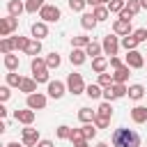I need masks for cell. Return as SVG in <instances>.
Listing matches in <instances>:
<instances>
[{
    "label": "cell",
    "instance_id": "6da1fadb",
    "mask_svg": "<svg viewBox=\"0 0 147 147\" xmlns=\"http://www.w3.org/2000/svg\"><path fill=\"white\" fill-rule=\"evenodd\" d=\"M140 133L133 131V129H126V126H119L113 131L110 136V145L113 147H140Z\"/></svg>",
    "mask_w": 147,
    "mask_h": 147
},
{
    "label": "cell",
    "instance_id": "7a4b0ae2",
    "mask_svg": "<svg viewBox=\"0 0 147 147\" xmlns=\"http://www.w3.org/2000/svg\"><path fill=\"white\" fill-rule=\"evenodd\" d=\"M30 69H32V78L37 80V83H48L51 78H48V67H46V57H32V62H30Z\"/></svg>",
    "mask_w": 147,
    "mask_h": 147
},
{
    "label": "cell",
    "instance_id": "3957f363",
    "mask_svg": "<svg viewBox=\"0 0 147 147\" xmlns=\"http://www.w3.org/2000/svg\"><path fill=\"white\" fill-rule=\"evenodd\" d=\"M85 80H83V74H69L67 76V90L74 94V96H78V94H85Z\"/></svg>",
    "mask_w": 147,
    "mask_h": 147
},
{
    "label": "cell",
    "instance_id": "277c9868",
    "mask_svg": "<svg viewBox=\"0 0 147 147\" xmlns=\"http://www.w3.org/2000/svg\"><path fill=\"white\" fill-rule=\"evenodd\" d=\"M39 18H41V21H46V23H55V21H60V18H62V11H60V7H57V5L46 2V5L39 9Z\"/></svg>",
    "mask_w": 147,
    "mask_h": 147
},
{
    "label": "cell",
    "instance_id": "5b68a950",
    "mask_svg": "<svg viewBox=\"0 0 147 147\" xmlns=\"http://www.w3.org/2000/svg\"><path fill=\"white\" fill-rule=\"evenodd\" d=\"M101 46H103V55H108V57H113V55H117V51H119V46H122V41L117 39V34L113 32V34H106L103 37V41H101Z\"/></svg>",
    "mask_w": 147,
    "mask_h": 147
},
{
    "label": "cell",
    "instance_id": "8992f818",
    "mask_svg": "<svg viewBox=\"0 0 147 147\" xmlns=\"http://www.w3.org/2000/svg\"><path fill=\"white\" fill-rule=\"evenodd\" d=\"M64 92H69L67 90V83H62V80H48L46 83V94L51 99H62Z\"/></svg>",
    "mask_w": 147,
    "mask_h": 147
},
{
    "label": "cell",
    "instance_id": "52a82bcc",
    "mask_svg": "<svg viewBox=\"0 0 147 147\" xmlns=\"http://www.w3.org/2000/svg\"><path fill=\"white\" fill-rule=\"evenodd\" d=\"M46 103H48V96L41 94V92H32V94H28V99H25V106L32 108V110H44Z\"/></svg>",
    "mask_w": 147,
    "mask_h": 147
},
{
    "label": "cell",
    "instance_id": "ba28073f",
    "mask_svg": "<svg viewBox=\"0 0 147 147\" xmlns=\"http://www.w3.org/2000/svg\"><path fill=\"white\" fill-rule=\"evenodd\" d=\"M18 30V18L16 16H5V18H0V37H9L11 32H16Z\"/></svg>",
    "mask_w": 147,
    "mask_h": 147
},
{
    "label": "cell",
    "instance_id": "9c48e42d",
    "mask_svg": "<svg viewBox=\"0 0 147 147\" xmlns=\"http://www.w3.org/2000/svg\"><path fill=\"white\" fill-rule=\"evenodd\" d=\"M41 140V136H39V131L37 129H32V126H25L23 131H21V142L25 145V147H37V142Z\"/></svg>",
    "mask_w": 147,
    "mask_h": 147
},
{
    "label": "cell",
    "instance_id": "30bf717a",
    "mask_svg": "<svg viewBox=\"0 0 147 147\" xmlns=\"http://www.w3.org/2000/svg\"><path fill=\"white\" fill-rule=\"evenodd\" d=\"M124 64H129L131 69H142V67H145V57H142V53H140L138 48H136V51H126Z\"/></svg>",
    "mask_w": 147,
    "mask_h": 147
},
{
    "label": "cell",
    "instance_id": "8fae6325",
    "mask_svg": "<svg viewBox=\"0 0 147 147\" xmlns=\"http://www.w3.org/2000/svg\"><path fill=\"white\" fill-rule=\"evenodd\" d=\"M34 110L32 108H23V110H14V119L18 122V124H23V126H32V122H34Z\"/></svg>",
    "mask_w": 147,
    "mask_h": 147
},
{
    "label": "cell",
    "instance_id": "7c38bea8",
    "mask_svg": "<svg viewBox=\"0 0 147 147\" xmlns=\"http://www.w3.org/2000/svg\"><path fill=\"white\" fill-rule=\"evenodd\" d=\"M113 32H115L117 37H126V34H133L131 21H126V18H117V21L113 23Z\"/></svg>",
    "mask_w": 147,
    "mask_h": 147
},
{
    "label": "cell",
    "instance_id": "4fadbf2b",
    "mask_svg": "<svg viewBox=\"0 0 147 147\" xmlns=\"http://www.w3.org/2000/svg\"><path fill=\"white\" fill-rule=\"evenodd\" d=\"M30 34H32V39H44V37H48V25H46V21L32 23V25H30Z\"/></svg>",
    "mask_w": 147,
    "mask_h": 147
},
{
    "label": "cell",
    "instance_id": "5bb4252c",
    "mask_svg": "<svg viewBox=\"0 0 147 147\" xmlns=\"http://www.w3.org/2000/svg\"><path fill=\"white\" fill-rule=\"evenodd\" d=\"M85 60H87V51H85V48H74V51H71V55H69V62H71L74 67L85 64Z\"/></svg>",
    "mask_w": 147,
    "mask_h": 147
},
{
    "label": "cell",
    "instance_id": "9a60e30c",
    "mask_svg": "<svg viewBox=\"0 0 147 147\" xmlns=\"http://www.w3.org/2000/svg\"><path fill=\"white\" fill-rule=\"evenodd\" d=\"M131 119L136 124H145L147 122V106H133L131 108Z\"/></svg>",
    "mask_w": 147,
    "mask_h": 147
},
{
    "label": "cell",
    "instance_id": "2e32d148",
    "mask_svg": "<svg viewBox=\"0 0 147 147\" xmlns=\"http://www.w3.org/2000/svg\"><path fill=\"white\" fill-rule=\"evenodd\" d=\"M23 11H25V2H21V0H9L7 2V14L9 16H16L18 18Z\"/></svg>",
    "mask_w": 147,
    "mask_h": 147
},
{
    "label": "cell",
    "instance_id": "e0dca14e",
    "mask_svg": "<svg viewBox=\"0 0 147 147\" xmlns=\"http://www.w3.org/2000/svg\"><path fill=\"white\" fill-rule=\"evenodd\" d=\"M129 76H131V67H129V64H122L119 69L113 71V80H115V83H126Z\"/></svg>",
    "mask_w": 147,
    "mask_h": 147
},
{
    "label": "cell",
    "instance_id": "ac0fdd59",
    "mask_svg": "<svg viewBox=\"0 0 147 147\" xmlns=\"http://www.w3.org/2000/svg\"><path fill=\"white\" fill-rule=\"evenodd\" d=\"M96 23H99V21L94 18L92 11H83V14H80V25H83V30H94Z\"/></svg>",
    "mask_w": 147,
    "mask_h": 147
},
{
    "label": "cell",
    "instance_id": "d6986e66",
    "mask_svg": "<svg viewBox=\"0 0 147 147\" xmlns=\"http://www.w3.org/2000/svg\"><path fill=\"white\" fill-rule=\"evenodd\" d=\"M145 92H147V90H145V85L133 83V85H129V94H126V96H129V99H133V101H140V99L145 96Z\"/></svg>",
    "mask_w": 147,
    "mask_h": 147
},
{
    "label": "cell",
    "instance_id": "ffe728a7",
    "mask_svg": "<svg viewBox=\"0 0 147 147\" xmlns=\"http://www.w3.org/2000/svg\"><path fill=\"white\" fill-rule=\"evenodd\" d=\"M94 117H96V110H92V108H87V106L78 108V119H80L83 124H90V122H94Z\"/></svg>",
    "mask_w": 147,
    "mask_h": 147
},
{
    "label": "cell",
    "instance_id": "44dd1931",
    "mask_svg": "<svg viewBox=\"0 0 147 147\" xmlns=\"http://www.w3.org/2000/svg\"><path fill=\"white\" fill-rule=\"evenodd\" d=\"M2 64H5L7 71H16V69H18V55H16V53H7V55L2 57Z\"/></svg>",
    "mask_w": 147,
    "mask_h": 147
},
{
    "label": "cell",
    "instance_id": "7402d4cb",
    "mask_svg": "<svg viewBox=\"0 0 147 147\" xmlns=\"http://www.w3.org/2000/svg\"><path fill=\"white\" fill-rule=\"evenodd\" d=\"M106 69H108V57L106 55H99V57L92 60V71L94 74H103Z\"/></svg>",
    "mask_w": 147,
    "mask_h": 147
},
{
    "label": "cell",
    "instance_id": "603a6c76",
    "mask_svg": "<svg viewBox=\"0 0 147 147\" xmlns=\"http://www.w3.org/2000/svg\"><path fill=\"white\" fill-rule=\"evenodd\" d=\"M85 94H87L90 99H101V96H103V87H101L99 83H90V85L85 87Z\"/></svg>",
    "mask_w": 147,
    "mask_h": 147
},
{
    "label": "cell",
    "instance_id": "cb8c5ba5",
    "mask_svg": "<svg viewBox=\"0 0 147 147\" xmlns=\"http://www.w3.org/2000/svg\"><path fill=\"white\" fill-rule=\"evenodd\" d=\"M92 14H94L96 21H108L110 9H108V5H99V7H92Z\"/></svg>",
    "mask_w": 147,
    "mask_h": 147
},
{
    "label": "cell",
    "instance_id": "d4e9b609",
    "mask_svg": "<svg viewBox=\"0 0 147 147\" xmlns=\"http://www.w3.org/2000/svg\"><path fill=\"white\" fill-rule=\"evenodd\" d=\"M16 48H14V37H2L0 39V53L2 55H7V53H14Z\"/></svg>",
    "mask_w": 147,
    "mask_h": 147
},
{
    "label": "cell",
    "instance_id": "484cf974",
    "mask_svg": "<svg viewBox=\"0 0 147 147\" xmlns=\"http://www.w3.org/2000/svg\"><path fill=\"white\" fill-rule=\"evenodd\" d=\"M39 53H41V39H30V44H28V48H25V55L37 57Z\"/></svg>",
    "mask_w": 147,
    "mask_h": 147
},
{
    "label": "cell",
    "instance_id": "4316f807",
    "mask_svg": "<svg viewBox=\"0 0 147 147\" xmlns=\"http://www.w3.org/2000/svg\"><path fill=\"white\" fill-rule=\"evenodd\" d=\"M21 92H25V96L28 94H32V92H37V80L34 78H23V83H21V87H18Z\"/></svg>",
    "mask_w": 147,
    "mask_h": 147
},
{
    "label": "cell",
    "instance_id": "83f0119b",
    "mask_svg": "<svg viewBox=\"0 0 147 147\" xmlns=\"http://www.w3.org/2000/svg\"><path fill=\"white\" fill-rule=\"evenodd\" d=\"M46 5V0H25V11L28 14H39V9Z\"/></svg>",
    "mask_w": 147,
    "mask_h": 147
},
{
    "label": "cell",
    "instance_id": "f1b7e54d",
    "mask_svg": "<svg viewBox=\"0 0 147 147\" xmlns=\"http://www.w3.org/2000/svg\"><path fill=\"white\" fill-rule=\"evenodd\" d=\"M90 41H92V39H90L87 34H76V37H71V46H74V48H87Z\"/></svg>",
    "mask_w": 147,
    "mask_h": 147
},
{
    "label": "cell",
    "instance_id": "f546056e",
    "mask_svg": "<svg viewBox=\"0 0 147 147\" xmlns=\"http://www.w3.org/2000/svg\"><path fill=\"white\" fill-rule=\"evenodd\" d=\"M85 51H87V57H92V60H94V57H99V55L103 53V46H101V44H96V41H90Z\"/></svg>",
    "mask_w": 147,
    "mask_h": 147
},
{
    "label": "cell",
    "instance_id": "4dcf8cb0",
    "mask_svg": "<svg viewBox=\"0 0 147 147\" xmlns=\"http://www.w3.org/2000/svg\"><path fill=\"white\" fill-rule=\"evenodd\" d=\"M96 115H101V117H113V103L110 101H101L99 103V108H96Z\"/></svg>",
    "mask_w": 147,
    "mask_h": 147
},
{
    "label": "cell",
    "instance_id": "1f68e13d",
    "mask_svg": "<svg viewBox=\"0 0 147 147\" xmlns=\"http://www.w3.org/2000/svg\"><path fill=\"white\" fill-rule=\"evenodd\" d=\"M60 64H62V57H60V55H57L55 51L46 55V67H48V69H57Z\"/></svg>",
    "mask_w": 147,
    "mask_h": 147
},
{
    "label": "cell",
    "instance_id": "d6a6232c",
    "mask_svg": "<svg viewBox=\"0 0 147 147\" xmlns=\"http://www.w3.org/2000/svg\"><path fill=\"white\" fill-rule=\"evenodd\" d=\"M5 83H7L9 87H21V83H23V76H18L16 71H9V74H7V78H5Z\"/></svg>",
    "mask_w": 147,
    "mask_h": 147
},
{
    "label": "cell",
    "instance_id": "836d02e7",
    "mask_svg": "<svg viewBox=\"0 0 147 147\" xmlns=\"http://www.w3.org/2000/svg\"><path fill=\"white\" fill-rule=\"evenodd\" d=\"M122 48H126V51H136V48H138V39H136L133 34L122 37Z\"/></svg>",
    "mask_w": 147,
    "mask_h": 147
},
{
    "label": "cell",
    "instance_id": "e575fe53",
    "mask_svg": "<svg viewBox=\"0 0 147 147\" xmlns=\"http://www.w3.org/2000/svg\"><path fill=\"white\" fill-rule=\"evenodd\" d=\"M71 131H74L71 126L62 124V126H57V129H55V136H57L60 140H69V138H71Z\"/></svg>",
    "mask_w": 147,
    "mask_h": 147
},
{
    "label": "cell",
    "instance_id": "d590c367",
    "mask_svg": "<svg viewBox=\"0 0 147 147\" xmlns=\"http://www.w3.org/2000/svg\"><path fill=\"white\" fill-rule=\"evenodd\" d=\"M124 9H126L131 16H138L142 7H140V0H126V7H124Z\"/></svg>",
    "mask_w": 147,
    "mask_h": 147
},
{
    "label": "cell",
    "instance_id": "8d00e7d4",
    "mask_svg": "<svg viewBox=\"0 0 147 147\" xmlns=\"http://www.w3.org/2000/svg\"><path fill=\"white\" fill-rule=\"evenodd\" d=\"M113 92H115L117 99H122V96L129 94V87H126V83H113Z\"/></svg>",
    "mask_w": 147,
    "mask_h": 147
},
{
    "label": "cell",
    "instance_id": "74e56055",
    "mask_svg": "<svg viewBox=\"0 0 147 147\" xmlns=\"http://www.w3.org/2000/svg\"><path fill=\"white\" fill-rule=\"evenodd\" d=\"M124 7H126V0H110V2H108V9H110V14H119Z\"/></svg>",
    "mask_w": 147,
    "mask_h": 147
},
{
    "label": "cell",
    "instance_id": "f35d334b",
    "mask_svg": "<svg viewBox=\"0 0 147 147\" xmlns=\"http://www.w3.org/2000/svg\"><path fill=\"white\" fill-rule=\"evenodd\" d=\"M67 5H69V9H71V11H78V14H83V9L87 7V0H69Z\"/></svg>",
    "mask_w": 147,
    "mask_h": 147
},
{
    "label": "cell",
    "instance_id": "ab89813d",
    "mask_svg": "<svg viewBox=\"0 0 147 147\" xmlns=\"http://www.w3.org/2000/svg\"><path fill=\"white\" fill-rule=\"evenodd\" d=\"M28 44H30V39H28V37H21V34H18V37H14V48H16V51H23V53H25Z\"/></svg>",
    "mask_w": 147,
    "mask_h": 147
},
{
    "label": "cell",
    "instance_id": "60d3db41",
    "mask_svg": "<svg viewBox=\"0 0 147 147\" xmlns=\"http://www.w3.org/2000/svg\"><path fill=\"white\" fill-rule=\"evenodd\" d=\"M96 83H99L101 87H110L115 80H113V74H106V71H103V74H99V80H96Z\"/></svg>",
    "mask_w": 147,
    "mask_h": 147
},
{
    "label": "cell",
    "instance_id": "b9f144b4",
    "mask_svg": "<svg viewBox=\"0 0 147 147\" xmlns=\"http://www.w3.org/2000/svg\"><path fill=\"white\" fill-rule=\"evenodd\" d=\"M83 133H85V140H92V138L96 136V126H94V122L83 124Z\"/></svg>",
    "mask_w": 147,
    "mask_h": 147
},
{
    "label": "cell",
    "instance_id": "7bdbcfd3",
    "mask_svg": "<svg viewBox=\"0 0 147 147\" xmlns=\"http://www.w3.org/2000/svg\"><path fill=\"white\" fill-rule=\"evenodd\" d=\"M94 126H96V129H108V126H110V119L96 115V117H94Z\"/></svg>",
    "mask_w": 147,
    "mask_h": 147
},
{
    "label": "cell",
    "instance_id": "ee69618b",
    "mask_svg": "<svg viewBox=\"0 0 147 147\" xmlns=\"http://www.w3.org/2000/svg\"><path fill=\"white\" fill-rule=\"evenodd\" d=\"M69 140H71L74 145H76V142H80V140H85V133H83V126H80V129H74V131H71V138H69Z\"/></svg>",
    "mask_w": 147,
    "mask_h": 147
},
{
    "label": "cell",
    "instance_id": "f6af8a7d",
    "mask_svg": "<svg viewBox=\"0 0 147 147\" xmlns=\"http://www.w3.org/2000/svg\"><path fill=\"white\" fill-rule=\"evenodd\" d=\"M133 37L138 39V44L147 41V28H138V30H133Z\"/></svg>",
    "mask_w": 147,
    "mask_h": 147
},
{
    "label": "cell",
    "instance_id": "bcb514c9",
    "mask_svg": "<svg viewBox=\"0 0 147 147\" xmlns=\"http://www.w3.org/2000/svg\"><path fill=\"white\" fill-rule=\"evenodd\" d=\"M101 99H103V101H110V103L117 99L115 92H113V85H110V87H103V96H101Z\"/></svg>",
    "mask_w": 147,
    "mask_h": 147
},
{
    "label": "cell",
    "instance_id": "7dc6e473",
    "mask_svg": "<svg viewBox=\"0 0 147 147\" xmlns=\"http://www.w3.org/2000/svg\"><path fill=\"white\" fill-rule=\"evenodd\" d=\"M9 94H11V92H9V85H7V83H5V85H2V87H0V101H2V103H5V101H7V99H9Z\"/></svg>",
    "mask_w": 147,
    "mask_h": 147
},
{
    "label": "cell",
    "instance_id": "c3c4849f",
    "mask_svg": "<svg viewBox=\"0 0 147 147\" xmlns=\"http://www.w3.org/2000/svg\"><path fill=\"white\" fill-rule=\"evenodd\" d=\"M108 64H110V67H113V69H119V67H122V64H124V62H122V60H119V57H117V55H113V57H108Z\"/></svg>",
    "mask_w": 147,
    "mask_h": 147
},
{
    "label": "cell",
    "instance_id": "681fc988",
    "mask_svg": "<svg viewBox=\"0 0 147 147\" xmlns=\"http://www.w3.org/2000/svg\"><path fill=\"white\" fill-rule=\"evenodd\" d=\"M37 147H55V145H53V140H46V138H41V140L37 142Z\"/></svg>",
    "mask_w": 147,
    "mask_h": 147
},
{
    "label": "cell",
    "instance_id": "f907efd6",
    "mask_svg": "<svg viewBox=\"0 0 147 147\" xmlns=\"http://www.w3.org/2000/svg\"><path fill=\"white\" fill-rule=\"evenodd\" d=\"M5 147H25V145H23V142H18V140H11V142H7Z\"/></svg>",
    "mask_w": 147,
    "mask_h": 147
},
{
    "label": "cell",
    "instance_id": "816d5d0a",
    "mask_svg": "<svg viewBox=\"0 0 147 147\" xmlns=\"http://www.w3.org/2000/svg\"><path fill=\"white\" fill-rule=\"evenodd\" d=\"M87 5L90 7H99V5H103V0H87Z\"/></svg>",
    "mask_w": 147,
    "mask_h": 147
},
{
    "label": "cell",
    "instance_id": "f5cc1de1",
    "mask_svg": "<svg viewBox=\"0 0 147 147\" xmlns=\"http://www.w3.org/2000/svg\"><path fill=\"white\" fill-rule=\"evenodd\" d=\"M74 147H90V140H80V142H76Z\"/></svg>",
    "mask_w": 147,
    "mask_h": 147
},
{
    "label": "cell",
    "instance_id": "db71d44e",
    "mask_svg": "<svg viewBox=\"0 0 147 147\" xmlns=\"http://www.w3.org/2000/svg\"><path fill=\"white\" fill-rule=\"evenodd\" d=\"M7 113H9V110H7V108H5V106H0V117H2V119H5V117H7Z\"/></svg>",
    "mask_w": 147,
    "mask_h": 147
},
{
    "label": "cell",
    "instance_id": "11a10c76",
    "mask_svg": "<svg viewBox=\"0 0 147 147\" xmlns=\"http://www.w3.org/2000/svg\"><path fill=\"white\" fill-rule=\"evenodd\" d=\"M94 147H108V142H96Z\"/></svg>",
    "mask_w": 147,
    "mask_h": 147
},
{
    "label": "cell",
    "instance_id": "9f6ffc18",
    "mask_svg": "<svg viewBox=\"0 0 147 147\" xmlns=\"http://www.w3.org/2000/svg\"><path fill=\"white\" fill-rule=\"evenodd\" d=\"M140 7H142V9H147V0H140Z\"/></svg>",
    "mask_w": 147,
    "mask_h": 147
},
{
    "label": "cell",
    "instance_id": "6f0895ef",
    "mask_svg": "<svg viewBox=\"0 0 147 147\" xmlns=\"http://www.w3.org/2000/svg\"><path fill=\"white\" fill-rule=\"evenodd\" d=\"M108 2H110V0H103V5H108Z\"/></svg>",
    "mask_w": 147,
    "mask_h": 147
}]
</instances>
